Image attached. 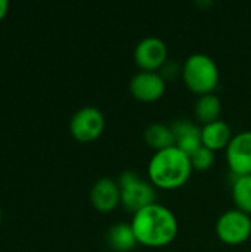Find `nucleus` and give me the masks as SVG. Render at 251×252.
<instances>
[{"mask_svg":"<svg viewBox=\"0 0 251 252\" xmlns=\"http://www.w3.org/2000/svg\"><path fill=\"white\" fill-rule=\"evenodd\" d=\"M231 139H232L231 127L222 118L212 121V123H207V124H203V127H201L203 145L213 149L215 152L217 149H226Z\"/></svg>","mask_w":251,"mask_h":252,"instance_id":"f8f14e48","label":"nucleus"},{"mask_svg":"<svg viewBox=\"0 0 251 252\" xmlns=\"http://www.w3.org/2000/svg\"><path fill=\"white\" fill-rule=\"evenodd\" d=\"M232 199L235 208L251 216V174L235 176L232 182Z\"/></svg>","mask_w":251,"mask_h":252,"instance_id":"dca6fc26","label":"nucleus"},{"mask_svg":"<svg viewBox=\"0 0 251 252\" xmlns=\"http://www.w3.org/2000/svg\"><path fill=\"white\" fill-rule=\"evenodd\" d=\"M194 112H195L197 120L201 121L203 124L216 121V120H219L220 112H222V100L215 92L201 94V96H198V99L195 102Z\"/></svg>","mask_w":251,"mask_h":252,"instance_id":"2eb2a0df","label":"nucleus"},{"mask_svg":"<svg viewBox=\"0 0 251 252\" xmlns=\"http://www.w3.org/2000/svg\"><path fill=\"white\" fill-rule=\"evenodd\" d=\"M189 155L176 145L155 151L148 162V177L155 188L175 189L188 182L192 173Z\"/></svg>","mask_w":251,"mask_h":252,"instance_id":"f03ea898","label":"nucleus"},{"mask_svg":"<svg viewBox=\"0 0 251 252\" xmlns=\"http://www.w3.org/2000/svg\"><path fill=\"white\" fill-rule=\"evenodd\" d=\"M226 161L235 176L251 174V130H243L232 136L226 146Z\"/></svg>","mask_w":251,"mask_h":252,"instance_id":"1a4fd4ad","label":"nucleus"},{"mask_svg":"<svg viewBox=\"0 0 251 252\" xmlns=\"http://www.w3.org/2000/svg\"><path fill=\"white\" fill-rule=\"evenodd\" d=\"M170 126L176 137V146L182 149L186 155L191 157L197 149L203 146L201 127L198 124L189 120H176Z\"/></svg>","mask_w":251,"mask_h":252,"instance_id":"9b49d317","label":"nucleus"},{"mask_svg":"<svg viewBox=\"0 0 251 252\" xmlns=\"http://www.w3.org/2000/svg\"><path fill=\"white\" fill-rule=\"evenodd\" d=\"M0 221H1V213H0Z\"/></svg>","mask_w":251,"mask_h":252,"instance_id":"6ab92c4d","label":"nucleus"},{"mask_svg":"<svg viewBox=\"0 0 251 252\" xmlns=\"http://www.w3.org/2000/svg\"><path fill=\"white\" fill-rule=\"evenodd\" d=\"M7 12H9V1L0 0V21L7 15Z\"/></svg>","mask_w":251,"mask_h":252,"instance_id":"a211bd4d","label":"nucleus"},{"mask_svg":"<svg viewBox=\"0 0 251 252\" xmlns=\"http://www.w3.org/2000/svg\"><path fill=\"white\" fill-rule=\"evenodd\" d=\"M191 164H192V168H197V170H209L215 159H216V155H215V151L207 148V146H201L200 149H197L191 157Z\"/></svg>","mask_w":251,"mask_h":252,"instance_id":"f3484780","label":"nucleus"},{"mask_svg":"<svg viewBox=\"0 0 251 252\" xmlns=\"http://www.w3.org/2000/svg\"><path fill=\"white\" fill-rule=\"evenodd\" d=\"M107 244L111 250L117 252L132 251L139 242L132 227V223L117 221L111 224L107 230Z\"/></svg>","mask_w":251,"mask_h":252,"instance_id":"ddd939ff","label":"nucleus"},{"mask_svg":"<svg viewBox=\"0 0 251 252\" xmlns=\"http://www.w3.org/2000/svg\"><path fill=\"white\" fill-rule=\"evenodd\" d=\"M133 56L141 69L157 71L169 61V47L161 37L146 35L135 46Z\"/></svg>","mask_w":251,"mask_h":252,"instance_id":"0eeeda50","label":"nucleus"},{"mask_svg":"<svg viewBox=\"0 0 251 252\" xmlns=\"http://www.w3.org/2000/svg\"><path fill=\"white\" fill-rule=\"evenodd\" d=\"M90 202L101 213L112 211L121 202V190L118 182L111 177L98 179L90 189Z\"/></svg>","mask_w":251,"mask_h":252,"instance_id":"9d476101","label":"nucleus"},{"mask_svg":"<svg viewBox=\"0 0 251 252\" xmlns=\"http://www.w3.org/2000/svg\"><path fill=\"white\" fill-rule=\"evenodd\" d=\"M105 128V115L98 106H83L74 112L70 120V131L78 142L87 143L96 140Z\"/></svg>","mask_w":251,"mask_h":252,"instance_id":"39448f33","label":"nucleus"},{"mask_svg":"<svg viewBox=\"0 0 251 252\" xmlns=\"http://www.w3.org/2000/svg\"><path fill=\"white\" fill-rule=\"evenodd\" d=\"M216 233L222 242L229 245L246 242L251 236V216L238 208L222 213L216 221Z\"/></svg>","mask_w":251,"mask_h":252,"instance_id":"423d86ee","label":"nucleus"},{"mask_svg":"<svg viewBox=\"0 0 251 252\" xmlns=\"http://www.w3.org/2000/svg\"><path fill=\"white\" fill-rule=\"evenodd\" d=\"M130 223L138 242L146 247L167 245L179 232L176 214L160 202H154L136 211Z\"/></svg>","mask_w":251,"mask_h":252,"instance_id":"f257e3e1","label":"nucleus"},{"mask_svg":"<svg viewBox=\"0 0 251 252\" xmlns=\"http://www.w3.org/2000/svg\"><path fill=\"white\" fill-rule=\"evenodd\" d=\"M143 139L155 151H161L176 145V137L172 126L164 123H151L149 126H146V128L143 130Z\"/></svg>","mask_w":251,"mask_h":252,"instance_id":"4468645a","label":"nucleus"},{"mask_svg":"<svg viewBox=\"0 0 251 252\" xmlns=\"http://www.w3.org/2000/svg\"><path fill=\"white\" fill-rule=\"evenodd\" d=\"M121 190V204L132 211L133 214L142 210L146 205L157 202V190L155 186L149 182L142 179L136 171L126 170L117 179Z\"/></svg>","mask_w":251,"mask_h":252,"instance_id":"20e7f679","label":"nucleus"},{"mask_svg":"<svg viewBox=\"0 0 251 252\" xmlns=\"http://www.w3.org/2000/svg\"><path fill=\"white\" fill-rule=\"evenodd\" d=\"M180 74L186 87L200 96L212 93L217 87L220 78L216 61L210 55L201 52L192 53L185 59Z\"/></svg>","mask_w":251,"mask_h":252,"instance_id":"7ed1b4c3","label":"nucleus"},{"mask_svg":"<svg viewBox=\"0 0 251 252\" xmlns=\"http://www.w3.org/2000/svg\"><path fill=\"white\" fill-rule=\"evenodd\" d=\"M167 89V81L157 71H143L136 72L129 81V90L133 97L142 102H154L160 99Z\"/></svg>","mask_w":251,"mask_h":252,"instance_id":"6e6552de","label":"nucleus"}]
</instances>
